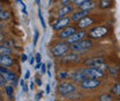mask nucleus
<instances>
[{"label": "nucleus", "mask_w": 120, "mask_h": 101, "mask_svg": "<svg viewBox=\"0 0 120 101\" xmlns=\"http://www.w3.org/2000/svg\"><path fill=\"white\" fill-rule=\"evenodd\" d=\"M69 52H71V45H68L66 42L54 40L50 45V54L54 59L62 58Z\"/></svg>", "instance_id": "f257e3e1"}, {"label": "nucleus", "mask_w": 120, "mask_h": 101, "mask_svg": "<svg viewBox=\"0 0 120 101\" xmlns=\"http://www.w3.org/2000/svg\"><path fill=\"white\" fill-rule=\"evenodd\" d=\"M112 32V28L110 25H95L92 28L88 29V37L94 39V40H99V39H103L105 37H107L110 33Z\"/></svg>", "instance_id": "f03ea898"}, {"label": "nucleus", "mask_w": 120, "mask_h": 101, "mask_svg": "<svg viewBox=\"0 0 120 101\" xmlns=\"http://www.w3.org/2000/svg\"><path fill=\"white\" fill-rule=\"evenodd\" d=\"M75 91H77V86L72 80H61L57 86V92L62 98H66L67 95L74 93Z\"/></svg>", "instance_id": "7ed1b4c3"}, {"label": "nucleus", "mask_w": 120, "mask_h": 101, "mask_svg": "<svg viewBox=\"0 0 120 101\" xmlns=\"http://www.w3.org/2000/svg\"><path fill=\"white\" fill-rule=\"evenodd\" d=\"M82 64L84 67H96V68H99L104 71H107L110 66L106 63V60L103 56H94V58H89L86 59L82 61Z\"/></svg>", "instance_id": "20e7f679"}, {"label": "nucleus", "mask_w": 120, "mask_h": 101, "mask_svg": "<svg viewBox=\"0 0 120 101\" xmlns=\"http://www.w3.org/2000/svg\"><path fill=\"white\" fill-rule=\"evenodd\" d=\"M94 39H91L89 37L77 42V43L71 45V51L75 52V53H83V52H87L89 51L90 48L94 47Z\"/></svg>", "instance_id": "39448f33"}, {"label": "nucleus", "mask_w": 120, "mask_h": 101, "mask_svg": "<svg viewBox=\"0 0 120 101\" xmlns=\"http://www.w3.org/2000/svg\"><path fill=\"white\" fill-rule=\"evenodd\" d=\"M81 70L87 78H95L101 80L106 78V71L96 67H81Z\"/></svg>", "instance_id": "423d86ee"}, {"label": "nucleus", "mask_w": 120, "mask_h": 101, "mask_svg": "<svg viewBox=\"0 0 120 101\" xmlns=\"http://www.w3.org/2000/svg\"><path fill=\"white\" fill-rule=\"evenodd\" d=\"M101 86H102V80L95 79V78H87L79 84V88L81 91H87V92L95 91V90L99 88Z\"/></svg>", "instance_id": "0eeeda50"}, {"label": "nucleus", "mask_w": 120, "mask_h": 101, "mask_svg": "<svg viewBox=\"0 0 120 101\" xmlns=\"http://www.w3.org/2000/svg\"><path fill=\"white\" fill-rule=\"evenodd\" d=\"M98 22H99V21L96 20L95 15L89 14L88 16H86L84 18H82L81 21H79V22L76 23V25H77L79 30H87V29L92 28V27H95Z\"/></svg>", "instance_id": "6e6552de"}, {"label": "nucleus", "mask_w": 120, "mask_h": 101, "mask_svg": "<svg viewBox=\"0 0 120 101\" xmlns=\"http://www.w3.org/2000/svg\"><path fill=\"white\" fill-rule=\"evenodd\" d=\"M80 60H81V58H80L79 53L71 51L69 53H67L65 56L61 58V64L65 67H73L74 64L80 62Z\"/></svg>", "instance_id": "1a4fd4ad"}, {"label": "nucleus", "mask_w": 120, "mask_h": 101, "mask_svg": "<svg viewBox=\"0 0 120 101\" xmlns=\"http://www.w3.org/2000/svg\"><path fill=\"white\" fill-rule=\"evenodd\" d=\"M79 31V28H77V25H73V24H71V25H68L67 28H65L64 30H61L59 31L57 35H56V37L59 39V40H67L71 36H73L75 32H77Z\"/></svg>", "instance_id": "9d476101"}, {"label": "nucleus", "mask_w": 120, "mask_h": 101, "mask_svg": "<svg viewBox=\"0 0 120 101\" xmlns=\"http://www.w3.org/2000/svg\"><path fill=\"white\" fill-rule=\"evenodd\" d=\"M71 23H72L71 16L62 17V18H57V21L52 25V29H53V31H56V32H59L61 30H64L65 28H67L68 25H71Z\"/></svg>", "instance_id": "9b49d317"}, {"label": "nucleus", "mask_w": 120, "mask_h": 101, "mask_svg": "<svg viewBox=\"0 0 120 101\" xmlns=\"http://www.w3.org/2000/svg\"><path fill=\"white\" fill-rule=\"evenodd\" d=\"M0 75H1V76H4L8 82H13V83H14V86L16 85L19 77H17V75H16L14 71L9 70V69H8V68H6V67L0 66Z\"/></svg>", "instance_id": "f8f14e48"}, {"label": "nucleus", "mask_w": 120, "mask_h": 101, "mask_svg": "<svg viewBox=\"0 0 120 101\" xmlns=\"http://www.w3.org/2000/svg\"><path fill=\"white\" fill-rule=\"evenodd\" d=\"M86 37H88V31H86V30H79L77 32H75L73 36H71L67 40H65L66 43L68 44V45H73V44L77 43V42H80V40H82V39H84Z\"/></svg>", "instance_id": "ddd939ff"}, {"label": "nucleus", "mask_w": 120, "mask_h": 101, "mask_svg": "<svg viewBox=\"0 0 120 101\" xmlns=\"http://www.w3.org/2000/svg\"><path fill=\"white\" fill-rule=\"evenodd\" d=\"M74 12V6L73 5H67V6H60L59 9L56 13V17L57 18H62V17H67Z\"/></svg>", "instance_id": "4468645a"}, {"label": "nucleus", "mask_w": 120, "mask_h": 101, "mask_svg": "<svg viewBox=\"0 0 120 101\" xmlns=\"http://www.w3.org/2000/svg\"><path fill=\"white\" fill-rule=\"evenodd\" d=\"M69 79L75 83V84H80L81 82H83L84 79H87V77L84 76V73L82 72L81 70V68H77V69H75L73 71H71V76H69Z\"/></svg>", "instance_id": "2eb2a0df"}, {"label": "nucleus", "mask_w": 120, "mask_h": 101, "mask_svg": "<svg viewBox=\"0 0 120 101\" xmlns=\"http://www.w3.org/2000/svg\"><path fill=\"white\" fill-rule=\"evenodd\" d=\"M90 14L89 10H81V9H76L74 10L72 15H71V18H72V22H79V21H81L82 18H84L86 16H88Z\"/></svg>", "instance_id": "dca6fc26"}, {"label": "nucleus", "mask_w": 120, "mask_h": 101, "mask_svg": "<svg viewBox=\"0 0 120 101\" xmlns=\"http://www.w3.org/2000/svg\"><path fill=\"white\" fill-rule=\"evenodd\" d=\"M15 60L12 55H0V66L6 68H12L14 66Z\"/></svg>", "instance_id": "f3484780"}, {"label": "nucleus", "mask_w": 120, "mask_h": 101, "mask_svg": "<svg viewBox=\"0 0 120 101\" xmlns=\"http://www.w3.org/2000/svg\"><path fill=\"white\" fill-rule=\"evenodd\" d=\"M97 2L95 0H90V1H87V2H83L82 5L77 6V9H81V10H89L91 12L92 9H95L97 7Z\"/></svg>", "instance_id": "a211bd4d"}, {"label": "nucleus", "mask_w": 120, "mask_h": 101, "mask_svg": "<svg viewBox=\"0 0 120 101\" xmlns=\"http://www.w3.org/2000/svg\"><path fill=\"white\" fill-rule=\"evenodd\" d=\"M114 5V0H99L98 1V8L102 10H106L112 8Z\"/></svg>", "instance_id": "6ab92c4d"}, {"label": "nucleus", "mask_w": 120, "mask_h": 101, "mask_svg": "<svg viewBox=\"0 0 120 101\" xmlns=\"http://www.w3.org/2000/svg\"><path fill=\"white\" fill-rule=\"evenodd\" d=\"M111 94L113 97L120 98V83H114L111 86Z\"/></svg>", "instance_id": "aec40b11"}, {"label": "nucleus", "mask_w": 120, "mask_h": 101, "mask_svg": "<svg viewBox=\"0 0 120 101\" xmlns=\"http://www.w3.org/2000/svg\"><path fill=\"white\" fill-rule=\"evenodd\" d=\"M97 99H98V101H114L113 95L110 93H101L97 97Z\"/></svg>", "instance_id": "412c9836"}, {"label": "nucleus", "mask_w": 120, "mask_h": 101, "mask_svg": "<svg viewBox=\"0 0 120 101\" xmlns=\"http://www.w3.org/2000/svg\"><path fill=\"white\" fill-rule=\"evenodd\" d=\"M69 76H71V72L68 70H61L58 73V79H60V80H68Z\"/></svg>", "instance_id": "4be33fe9"}, {"label": "nucleus", "mask_w": 120, "mask_h": 101, "mask_svg": "<svg viewBox=\"0 0 120 101\" xmlns=\"http://www.w3.org/2000/svg\"><path fill=\"white\" fill-rule=\"evenodd\" d=\"M4 90H5V94H6L9 99H13V97H14V86L7 85Z\"/></svg>", "instance_id": "5701e85b"}, {"label": "nucleus", "mask_w": 120, "mask_h": 101, "mask_svg": "<svg viewBox=\"0 0 120 101\" xmlns=\"http://www.w3.org/2000/svg\"><path fill=\"white\" fill-rule=\"evenodd\" d=\"M0 55H12V49L6 45L0 46Z\"/></svg>", "instance_id": "b1692460"}, {"label": "nucleus", "mask_w": 120, "mask_h": 101, "mask_svg": "<svg viewBox=\"0 0 120 101\" xmlns=\"http://www.w3.org/2000/svg\"><path fill=\"white\" fill-rule=\"evenodd\" d=\"M120 69L118 68V67H116V66H113V67H110L109 68V70H107V72L112 76V77H117L118 76V73H119Z\"/></svg>", "instance_id": "393cba45"}, {"label": "nucleus", "mask_w": 120, "mask_h": 101, "mask_svg": "<svg viewBox=\"0 0 120 101\" xmlns=\"http://www.w3.org/2000/svg\"><path fill=\"white\" fill-rule=\"evenodd\" d=\"M0 18H1V21H6V20H8V18H9V14H8V12L4 10L2 6H1V13H0Z\"/></svg>", "instance_id": "a878e982"}, {"label": "nucleus", "mask_w": 120, "mask_h": 101, "mask_svg": "<svg viewBox=\"0 0 120 101\" xmlns=\"http://www.w3.org/2000/svg\"><path fill=\"white\" fill-rule=\"evenodd\" d=\"M38 17H39V21H41V23H42V27H43V29H45V28H46V24H45L44 17H43V15H42L41 7H38Z\"/></svg>", "instance_id": "bb28decb"}, {"label": "nucleus", "mask_w": 120, "mask_h": 101, "mask_svg": "<svg viewBox=\"0 0 120 101\" xmlns=\"http://www.w3.org/2000/svg\"><path fill=\"white\" fill-rule=\"evenodd\" d=\"M76 0H60V6H67V5H73Z\"/></svg>", "instance_id": "cd10ccee"}, {"label": "nucleus", "mask_w": 120, "mask_h": 101, "mask_svg": "<svg viewBox=\"0 0 120 101\" xmlns=\"http://www.w3.org/2000/svg\"><path fill=\"white\" fill-rule=\"evenodd\" d=\"M38 37H39V32H38L37 30H35V32H34V39H32L34 46H36V44H37V42H38Z\"/></svg>", "instance_id": "c85d7f7f"}, {"label": "nucleus", "mask_w": 120, "mask_h": 101, "mask_svg": "<svg viewBox=\"0 0 120 101\" xmlns=\"http://www.w3.org/2000/svg\"><path fill=\"white\" fill-rule=\"evenodd\" d=\"M7 82H8V80H7L4 76H0V86H1V88H5V87L7 86V85H6Z\"/></svg>", "instance_id": "c756f323"}, {"label": "nucleus", "mask_w": 120, "mask_h": 101, "mask_svg": "<svg viewBox=\"0 0 120 101\" xmlns=\"http://www.w3.org/2000/svg\"><path fill=\"white\" fill-rule=\"evenodd\" d=\"M42 69H41V72H42V75H44L45 72H47V66L45 64V63H42V67H41Z\"/></svg>", "instance_id": "7c9ffc66"}, {"label": "nucleus", "mask_w": 120, "mask_h": 101, "mask_svg": "<svg viewBox=\"0 0 120 101\" xmlns=\"http://www.w3.org/2000/svg\"><path fill=\"white\" fill-rule=\"evenodd\" d=\"M35 59H36V62L37 63H42V55H41V53H37L35 55Z\"/></svg>", "instance_id": "2f4dec72"}, {"label": "nucleus", "mask_w": 120, "mask_h": 101, "mask_svg": "<svg viewBox=\"0 0 120 101\" xmlns=\"http://www.w3.org/2000/svg\"><path fill=\"white\" fill-rule=\"evenodd\" d=\"M87 1H90V0H76L74 2V5L77 7V6H80V5H82L83 2H87Z\"/></svg>", "instance_id": "473e14b6"}, {"label": "nucleus", "mask_w": 120, "mask_h": 101, "mask_svg": "<svg viewBox=\"0 0 120 101\" xmlns=\"http://www.w3.org/2000/svg\"><path fill=\"white\" fill-rule=\"evenodd\" d=\"M21 86H22L23 92H27V91H28V87H27V85L24 84V80H21Z\"/></svg>", "instance_id": "72a5a7b5"}, {"label": "nucleus", "mask_w": 120, "mask_h": 101, "mask_svg": "<svg viewBox=\"0 0 120 101\" xmlns=\"http://www.w3.org/2000/svg\"><path fill=\"white\" fill-rule=\"evenodd\" d=\"M35 83H36L37 86H42V79L41 78H36L35 79Z\"/></svg>", "instance_id": "f704fd0d"}, {"label": "nucleus", "mask_w": 120, "mask_h": 101, "mask_svg": "<svg viewBox=\"0 0 120 101\" xmlns=\"http://www.w3.org/2000/svg\"><path fill=\"white\" fill-rule=\"evenodd\" d=\"M42 97H43V92H38V93L36 94V98H35V100H39Z\"/></svg>", "instance_id": "c9c22d12"}, {"label": "nucleus", "mask_w": 120, "mask_h": 101, "mask_svg": "<svg viewBox=\"0 0 120 101\" xmlns=\"http://www.w3.org/2000/svg\"><path fill=\"white\" fill-rule=\"evenodd\" d=\"M27 59H28L27 54H22V55H21V62H26Z\"/></svg>", "instance_id": "e433bc0d"}, {"label": "nucleus", "mask_w": 120, "mask_h": 101, "mask_svg": "<svg viewBox=\"0 0 120 101\" xmlns=\"http://www.w3.org/2000/svg\"><path fill=\"white\" fill-rule=\"evenodd\" d=\"M29 77H30V71L27 70V71H26V75H24V79H28Z\"/></svg>", "instance_id": "4c0bfd02"}, {"label": "nucleus", "mask_w": 120, "mask_h": 101, "mask_svg": "<svg viewBox=\"0 0 120 101\" xmlns=\"http://www.w3.org/2000/svg\"><path fill=\"white\" fill-rule=\"evenodd\" d=\"M30 64H31V66H32V64H34V63H35V62H36V59L34 58V56H31V59H30Z\"/></svg>", "instance_id": "58836bf2"}, {"label": "nucleus", "mask_w": 120, "mask_h": 101, "mask_svg": "<svg viewBox=\"0 0 120 101\" xmlns=\"http://www.w3.org/2000/svg\"><path fill=\"white\" fill-rule=\"evenodd\" d=\"M29 88H30V90H34V88H35V83H34V82H31V83H30Z\"/></svg>", "instance_id": "ea45409f"}, {"label": "nucleus", "mask_w": 120, "mask_h": 101, "mask_svg": "<svg viewBox=\"0 0 120 101\" xmlns=\"http://www.w3.org/2000/svg\"><path fill=\"white\" fill-rule=\"evenodd\" d=\"M50 91H51V88H50V84H47V85H46V93H47V94H50Z\"/></svg>", "instance_id": "a19ab883"}, {"label": "nucleus", "mask_w": 120, "mask_h": 101, "mask_svg": "<svg viewBox=\"0 0 120 101\" xmlns=\"http://www.w3.org/2000/svg\"><path fill=\"white\" fill-rule=\"evenodd\" d=\"M42 67V63H36V66H35V69H39Z\"/></svg>", "instance_id": "79ce46f5"}, {"label": "nucleus", "mask_w": 120, "mask_h": 101, "mask_svg": "<svg viewBox=\"0 0 120 101\" xmlns=\"http://www.w3.org/2000/svg\"><path fill=\"white\" fill-rule=\"evenodd\" d=\"M36 1V5L38 6V7H41V0H35Z\"/></svg>", "instance_id": "37998d69"}, {"label": "nucleus", "mask_w": 120, "mask_h": 101, "mask_svg": "<svg viewBox=\"0 0 120 101\" xmlns=\"http://www.w3.org/2000/svg\"><path fill=\"white\" fill-rule=\"evenodd\" d=\"M51 2H52V0H49V5L51 6Z\"/></svg>", "instance_id": "c03bdc74"}, {"label": "nucleus", "mask_w": 120, "mask_h": 101, "mask_svg": "<svg viewBox=\"0 0 120 101\" xmlns=\"http://www.w3.org/2000/svg\"><path fill=\"white\" fill-rule=\"evenodd\" d=\"M54 1H58V0H54Z\"/></svg>", "instance_id": "a18cd8bd"}]
</instances>
